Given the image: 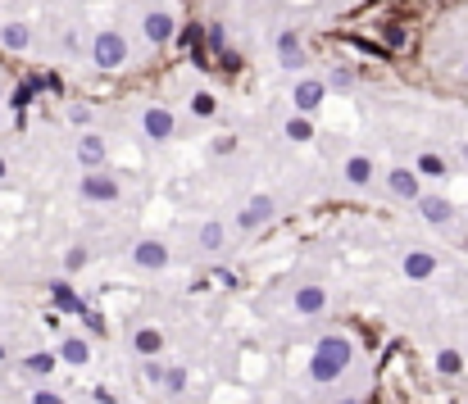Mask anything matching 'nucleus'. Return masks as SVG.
I'll use <instances>...</instances> for the list:
<instances>
[{
    "label": "nucleus",
    "mask_w": 468,
    "mask_h": 404,
    "mask_svg": "<svg viewBox=\"0 0 468 404\" xmlns=\"http://www.w3.org/2000/svg\"><path fill=\"white\" fill-rule=\"evenodd\" d=\"M269 214H273V200H269V196H255L250 205H246V214H241V227H260V223H269Z\"/></svg>",
    "instance_id": "7"
},
{
    "label": "nucleus",
    "mask_w": 468,
    "mask_h": 404,
    "mask_svg": "<svg viewBox=\"0 0 468 404\" xmlns=\"http://www.w3.org/2000/svg\"><path fill=\"white\" fill-rule=\"evenodd\" d=\"M418 173H423V177H446V163L436 159V155H423V159H418Z\"/></svg>",
    "instance_id": "17"
},
{
    "label": "nucleus",
    "mask_w": 468,
    "mask_h": 404,
    "mask_svg": "<svg viewBox=\"0 0 468 404\" xmlns=\"http://www.w3.org/2000/svg\"><path fill=\"white\" fill-rule=\"evenodd\" d=\"M146 132H150L155 141L173 137V114H168V109H146Z\"/></svg>",
    "instance_id": "6"
},
{
    "label": "nucleus",
    "mask_w": 468,
    "mask_h": 404,
    "mask_svg": "<svg viewBox=\"0 0 468 404\" xmlns=\"http://www.w3.org/2000/svg\"><path fill=\"white\" fill-rule=\"evenodd\" d=\"M391 191L405 196V200H418V177L409 168H396V173H391Z\"/></svg>",
    "instance_id": "10"
},
{
    "label": "nucleus",
    "mask_w": 468,
    "mask_h": 404,
    "mask_svg": "<svg viewBox=\"0 0 468 404\" xmlns=\"http://www.w3.org/2000/svg\"><path fill=\"white\" fill-rule=\"evenodd\" d=\"M32 404H64V400L55 396V391H36V396H32Z\"/></svg>",
    "instance_id": "25"
},
{
    "label": "nucleus",
    "mask_w": 468,
    "mask_h": 404,
    "mask_svg": "<svg viewBox=\"0 0 468 404\" xmlns=\"http://www.w3.org/2000/svg\"><path fill=\"white\" fill-rule=\"evenodd\" d=\"M87 264V250H69V268H82Z\"/></svg>",
    "instance_id": "30"
},
{
    "label": "nucleus",
    "mask_w": 468,
    "mask_h": 404,
    "mask_svg": "<svg viewBox=\"0 0 468 404\" xmlns=\"http://www.w3.org/2000/svg\"><path fill=\"white\" fill-rule=\"evenodd\" d=\"M82 196L87 200H119V182L109 173H87L82 177Z\"/></svg>",
    "instance_id": "3"
},
{
    "label": "nucleus",
    "mask_w": 468,
    "mask_h": 404,
    "mask_svg": "<svg viewBox=\"0 0 468 404\" xmlns=\"http://www.w3.org/2000/svg\"><path fill=\"white\" fill-rule=\"evenodd\" d=\"M87 341H64V359H69V363H87Z\"/></svg>",
    "instance_id": "16"
},
{
    "label": "nucleus",
    "mask_w": 468,
    "mask_h": 404,
    "mask_svg": "<svg viewBox=\"0 0 468 404\" xmlns=\"http://www.w3.org/2000/svg\"><path fill=\"white\" fill-rule=\"evenodd\" d=\"M387 46H405V27H387Z\"/></svg>",
    "instance_id": "26"
},
{
    "label": "nucleus",
    "mask_w": 468,
    "mask_h": 404,
    "mask_svg": "<svg viewBox=\"0 0 468 404\" xmlns=\"http://www.w3.org/2000/svg\"><path fill=\"white\" fill-rule=\"evenodd\" d=\"M436 368H441L446 377H450V372H460V354H455V350H441V354H436Z\"/></svg>",
    "instance_id": "21"
},
{
    "label": "nucleus",
    "mask_w": 468,
    "mask_h": 404,
    "mask_svg": "<svg viewBox=\"0 0 468 404\" xmlns=\"http://www.w3.org/2000/svg\"><path fill=\"white\" fill-rule=\"evenodd\" d=\"M159 345H164V341H159V332H137V350L141 354H159Z\"/></svg>",
    "instance_id": "19"
},
{
    "label": "nucleus",
    "mask_w": 468,
    "mask_h": 404,
    "mask_svg": "<svg viewBox=\"0 0 468 404\" xmlns=\"http://www.w3.org/2000/svg\"><path fill=\"white\" fill-rule=\"evenodd\" d=\"M0 359H5V345H0Z\"/></svg>",
    "instance_id": "33"
},
{
    "label": "nucleus",
    "mask_w": 468,
    "mask_h": 404,
    "mask_svg": "<svg viewBox=\"0 0 468 404\" xmlns=\"http://www.w3.org/2000/svg\"><path fill=\"white\" fill-rule=\"evenodd\" d=\"M146 377H150V382H168V377H164V368H159V363H155V359H150V363H146Z\"/></svg>",
    "instance_id": "29"
},
{
    "label": "nucleus",
    "mask_w": 468,
    "mask_h": 404,
    "mask_svg": "<svg viewBox=\"0 0 468 404\" xmlns=\"http://www.w3.org/2000/svg\"><path fill=\"white\" fill-rule=\"evenodd\" d=\"M214 150H218V155H232L236 141H232V137H218V141H214Z\"/></svg>",
    "instance_id": "27"
},
{
    "label": "nucleus",
    "mask_w": 468,
    "mask_h": 404,
    "mask_svg": "<svg viewBox=\"0 0 468 404\" xmlns=\"http://www.w3.org/2000/svg\"><path fill=\"white\" fill-rule=\"evenodd\" d=\"M0 41H5L9 50H23V46H27V27H5V36H0Z\"/></svg>",
    "instance_id": "20"
},
{
    "label": "nucleus",
    "mask_w": 468,
    "mask_h": 404,
    "mask_svg": "<svg viewBox=\"0 0 468 404\" xmlns=\"http://www.w3.org/2000/svg\"><path fill=\"white\" fill-rule=\"evenodd\" d=\"M55 300H60V304H73V291H69L64 282H55Z\"/></svg>",
    "instance_id": "28"
},
{
    "label": "nucleus",
    "mask_w": 468,
    "mask_h": 404,
    "mask_svg": "<svg viewBox=\"0 0 468 404\" xmlns=\"http://www.w3.org/2000/svg\"><path fill=\"white\" fill-rule=\"evenodd\" d=\"M286 137H291V141H309L314 132H309V123H305V119H291V123H286Z\"/></svg>",
    "instance_id": "22"
},
{
    "label": "nucleus",
    "mask_w": 468,
    "mask_h": 404,
    "mask_svg": "<svg viewBox=\"0 0 468 404\" xmlns=\"http://www.w3.org/2000/svg\"><path fill=\"white\" fill-rule=\"evenodd\" d=\"M464 155H468V146H464Z\"/></svg>",
    "instance_id": "34"
},
{
    "label": "nucleus",
    "mask_w": 468,
    "mask_h": 404,
    "mask_svg": "<svg viewBox=\"0 0 468 404\" xmlns=\"http://www.w3.org/2000/svg\"><path fill=\"white\" fill-rule=\"evenodd\" d=\"M346 363H350V341L346 336H328V341H319L309 372H314V382H332L337 372H346Z\"/></svg>",
    "instance_id": "1"
},
{
    "label": "nucleus",
    "mask_w": 468,
    "mask_h": 404,
    "mask_svg": "<svg viewBox=\"0 0 468 404\" xmlns=\"http://www.w3.org/2000/svg\"><path fill=\"white\" fill-rule=\"evenodd\" d=\"M123 60H128V41H123L114 27H105V32L95 36V64H100V69H119Z\"/></svg>",
    "instance_id": "2"
},
{
    "label": "nucleus",
    "mask_w": 468,
    "mask_h": 404,
    "mask_svg": "<svg viewBox=\"0 0 468 404\" xmlns=\"http://www.w3.org/2000/svg\"><path fill=\"white\" fill-rule=\"evenodd\" d=\"M200 245H205V250H218V245H223V227H218V223H205V232H200Z\"/></svg>",
    "instance_id": "18"
},
{
    "label": "nucleus",
    "mask_w": 468,
    "mask_h": 404,
    "mask_svg": "<svg viewBox=\"0 0 468 404\" xmlns=\"http://www.w3.org/2000/svg\"><path fill=\"white\" fill-rule=\"evenodd\" d=\"M0 177H5V159H0Z\"/></svg>",
    "instance_id": "32"
},
{
    "label": "nucleus",
    "mask_w": 468,
    "mask_h": 404,
    "mask_svg": "<svg viewBox=\"0 0 468 404\" xmlns=\"http://www.w3.org/2000/svg\"><path fill=\"white\" fill-rule=\"evenodd\" d=\"M164 259H168L164 245H155V241H141V245H137V264H141V268H164Z\"/></svg>",
    "instance_id": "11"
},
{
    "label": "nucleus",
    "mask_w": 468,
    "mask_h": 404,
    "mask_svg": "<svg viewBox=\"0 0 468 404\" xmlns=\"http://www.w3.org/2000/svg\"><path fill=\"white\" fill-rule=\"evenodd\" d=\"M295 309L300 314H319L323 309V286H300V291H295Z\"/></svg>",
    "instance_id": "13"
},
{
    "label": "nucleus",
    "mask_w": 468,
    "mask_h": 404,
    "mask_svg": "<svg viewBox=\"0 0 468 404\" xmlns=\"http://www.w3.org/2000/svg\"><path fill=\"white\" fill-rule=\"evenodd\" d=\"M346 177L355 182V187H368V182H373V163H368V159H350L346 163Z\"/></svg>",
    "instance_id": "14"
},
{
    "label": "nucleus",
    "mask_w": 468,
    "mask_h": 404,
    "mask_svg": "<svg viewBox=\"0 0 468 404\" xmlns=\"http://www.w3.org/2000/svg\"><path fill=\"white\" fill-rule=\"evenodd\" d=\"M450 214H455L450 200H441V196H427L423 200V218H427V223H450Z\"/></svg>",
    "instance_id": "12"
},
{
    "label": "nucleus",
    "mask_w": 468,
    "mask_h": 404,
    "mask_svg": "<svg viewBox=\"0 0 468 404\" xmlns=\"http://www.w3.org/2000/svg\"><path fill=\"white\" fill-rule=\"evenodd\" d=\"M78 155H82V163H100V159H105V141H100V137H82Z\"/></svg>",
    "instance_id": "15"
},
{
    "label": "nucleus",
    "mask_w": 468,
    "mask_h": 404,
    "mask_svg": "<svg viewBox=\"0 0 468 404\" xmlns=\"http://www.w3.org/2000/svg\"><path fill=\"white\" fill-rule=\"evenodd\" d=\"M191 109H196L200 119H209V114H214V95H209V91H200L196 100H191Z\"/></svg>",
    "instance_id": "23"
},
{
    "label": "nucleus",
    "mask_w": 468,
    "mask_h": 404,
    "mask_svg": "<svg viewBox=\"0 0 468 404\" xmlns=\"http://www.w3.org/2000/svg\"><path fill=\"white\" fill-rule=\"evenodd\" d=\"M69 119H73V123H82V128H87V123H91V109H69Z\"/></svg>",
    "instance_id": "31"
},
{
    "label": "nucleus",
    "mask_w": 468,
    "mask_h": 404,
    "mask_svg": "<svg viewBox=\"0 0 468 404\" xmlns=\"http://www.w3.org/2000/svg\"><path fill=\"white\" fill-rule=\"evenodd\" d=\"M141 27H146V36H150L155 46L173 36V18H168V14H146V23H141Z\"/></svg>",
    "instance_id": "8"
},
{
    "label": "nucleus",
    "mask_w": 468,
    "mask_h": 404,
    "mask_svg": "<svg viewBox=\"0 0 468 404\" xmlns=\"http://www.w3.org/2000/svg\"><path fill=\"white\" fill-rule=\"evenodd\" d=\"M278 55H282V69H295V73H300L305 50H300V36H295V32H282V36H278Z\"/></svg>",
    "instance_id": "4"
},
{
    "label": "nucleus",
    "mask_w": 468,
    "mask_h": 404,
    "mask_svg": "<svg viewBox=\"0 0 468 404\" xmlns=\"http://www.w3.org/2000/svg\"><path fill=\"white\" fill-rule=\"evenodd\" d=\"M27 368H32V372H51V368H55V354H32V359H27Z\"/></svg>",
    "instance_id": "24"
},
{
    "label": "nucleus",
    "mask_w": 468,
    "mask_h": 404,
    "mask_svg": "<svg viewBox=\"0 0 468 404\" xmlns=\"http://www.w3.org/2000/svg\"><path fill=\"white\" fill-rule=\"evenodd\" d=\"M323 91H328L323 82L305 78L300 86H295V109H305V114H309V109H319V105H323Z\"/></svg>",
    "instance_id": "5"
},
{
    "label": "nucleus",
    "mask_w": 468,
    "mask_h": 404,
    "mask_svg": "<svg viewBox=\"0 0 468 404\" xmlns=\"http://www.w3.org/2000/svg\"><path fill=\"white\" fill-rule=\"evenodd\" d=\"M432 268H436V259H432V255H423V250L405 259V277H414V282H423V277H432Z\"/></svg>",
    "instance_id": "9"
}]
</instances>
